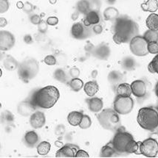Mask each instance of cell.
<instances>
[{
    "instance_id": "1",
    "label": "cell",
    "mask_w": 158,
    "mask_h": 158,
    "mask_svg": "<svg viewBox=\"0 0 158 158\" xmlns=\"http://www.w3.org/2000/svg\"><path fill=\"white\" fill-rule=\"evenodd\" d=\"M113 41L116 44L130 42L133 37L139 34V27L138 24L126 16L117 17L115 19Z\"/></svg>"
},
{
    "instance_id": "2",
    "label": "cell",
    "mask_w": 158,
    "mask_h": 158,
    "mask_svg": "<svg viewBox=\"0 0 158 158\" xmlns=\"http://www.w3.org/2000/svg\"><path fill=\"white\" fill-rule=\"evenodd\" d=\"M60 97V92L56 87L47 85L36 90L30 101L36 108L50 109L56 104Z\"/></svg>"
},
{
    "instance_id": "3",
    "label": "cell",
    "mask_w": 158,
    "mask_h": 158,
    "mask_svg": "<svg viewBox=\"0 0 158 158\" xmlns=\"http://www.w3.org/2000/svg\"><path fill=\"white\" fill-rule=\"evenodd\" d=\"M137 121L143 130L153 132L158 127V111L152 107H142L138 111Z\"/></svg>"
},
{
    "instance_id": "4",
    "label": "cell",
    "mask_w": 158,
    "mask_h": 158,
    "mask_svg": "<svg viewBox=\"0 0 158 158\" xmlns=\"http://www.w3.org/2000/svg\"><path fill=\"white\" fill-rule=\"evenodd\" d=\"M97 118L101 126L107 130H117L121 124L119 114L112 108H107L99 112L97 114Z\"/></svg>"
},
{
    "instance_id": "5",
    "label": "cell",
    "mask_w": 158,
    "mask_h": 158,
    "mask_svg": "<svg viewBox=\"0 0 158 158\" xmlns=\"http://www.w3.org/2000/svg\"><path fill=\"white\" fill-rule=\"evenodd\" d=\"M38 71H39V65L38 61L33 58H28L19 63L18 74L21 80L25 83H28L29 81L36 77Z\"/></svg>"
},
{
    "instance_id": "6",
    "label": "cell",
    "mask_w": 158,
    "mask_h": 158,
    "mask_svg": "<svg viewBox=\"0 0 158 158\" xmlns=\"http://www.w3.org/2000/svg\"><path fill=\"white\" fill-rule=\"evenodd\" d=\"M132 140H134V138L132 134L126 132L124 130V127H121L116 130V134L110 142L116 151V153L124 154L126 153L127 146Z\"/></svg>"
},
{
    "instance_id": "7",
    "label": "cell",
    "mask_w": 158,
    "mask_h": 158,
    "mask_svg": "<svg viewBox=\"0 0 158 158\" xmlns=\"http://www.w3.org/2000/svg\"><path fill=\"white\" fill-rule=\"evenodd\" d=\"M134 107V100L131 96H122L117 95L115 97L113 109L118 114L126 115L130 113Z\"/></svg>"
},
{
    "instance_id": "8",
    "label": "cell",
    "mask_w": 158,
    "mask_h": 158,
    "mask_svg": "<svg viewBox=\"0 0 158 158\" xmlns=\"http://www.w3.org/2000/svg\"><path fill=\"white\" fill-rule=\"evenodd\" d=\"M129 48L131 52L138 57H144L149 54L148 42L143 36L139 35L132 38L129 42Z\"/></svg>"
},
{
    "instance_id": "9",
    "label": "cell",
    "mask_w": 158,
    "mask_h": 158,
    "mask_svg": "<svg viewBox=\"0 0 158 158\" xmlns=\"http://www.w3.org/2000/svg\"><path fill=\"white\" fill-rule=\"evenodd\" d=\"M140 155L146 157H156L158 155V142L155 138H149L140 144Z\"/></svg>"
},
{
    "instance_id": "10",
    "label": "cell",
    "mask_w": 158,
    "mask_h": 158,
    "mask_svg": "<svg viewBox=\"0 0 158 158\" xmlns=\"http://www.w3.org/2000/svg\"><path fill=\"white\" fill-rule=\"evenodd\" d=\"M71 35L77 40H85L92 34V29L86 26L83 22H76L71 27Z\"/></svg>"
},
{
    "instance_id": "11",
    "label": "cell",
    "mask_w": 158,
    "mask_h": 158,
    "mask_svg": "<svg viewBox=\"0 0 158 158\" xmlns=\"http://www.w3.org/2000/svg\"><path fill=\"white\" fill-rule=\"evenodd\" d=\"M16 39L11 32L6 30H1L0 32V49L7 52L14 47Z\"/></svg>"
},
{
    "instance_id": "12",
    "label": "cell",
    "mask_w": 158,
    "mask_h": 158,
    "mask_svg": "<svg viewBox=\"0 0 158 158\" xmlns=\"http://www.w3.org/2000/svg\"><path fill=\"white\" fill-rule=\"evenodd\" d=\"M80 149L78 146L72 143H67L56 152V157H76V155L78 150Z\"/></svg>"
},
{
    "instance_id": "13",
    "label": "cell",
    "mask_w": 158,
    "mask_h": 158,
    "mask_svg": "<svg viewBox=\"0 0 158 158\" xmlns=\"http://www.w3.org/2000/svg\"><path fill=\"white\" fill-rule=\"evenodd\" d=\"M111 50L108 44L101 43L97 47H95L93 51H92V55L98 60H107L110 55Z\"/></svg>"
},
{
    "instance_id": "14",
    "label": "cell",
    "mask_w": 158,
    "mask_h": 158,
    "mask_svg": "<svg viewBox=\"0 0 158 158\" xmlns=\"http://www.w3.org/2000/svg\"><path fill=\"white\" fill-rule=\"evenodd\" d=\"M36 109L35 106L33 105L30 99L21 102L17 106V112L19 114L25 117L31 115L35 112Z\"/></svg>"
},
{
    "instance_id": "15",
    "label": "cell",
    "mask_w": 158,
    "mask_h": 158,
    "mask_svg": "<svg viewBox=\"0 0 158 158\" xmlns=\"http://www.w3.org/2000/svg\"><path fill=\"white\" fill-rule=\"evenodd\" d=\"M132 94L138 98H142L146 95L147 93V88L144 81L138 80L134 81L131 84Z\"/></svg>"
},
{
    "instance_id": "16",
    "label": "cell",
    "mask_w": 158,
    "mask_h": 158,
    "mask_svg": "<svg viewBox=\"0 0 158 158\" xmlns=\"http://www.w3.org/2000/svg\"><path fill=\"white\" fill-rule=\"evenodd\" d=\"M46 117L41 111H35L30 117V124L33 129H39L44 126Z\"/></svg>"
},
{
    "instance_id": "17",
    "label": "cell",
    "mask_w": 158,
    "mask_h": 158,
    "mask_svg": "<svg viewBox=\"0 0 158 158\" xmlns=\"http://www.w3.org/2000/svg\"><path fill=\"white\" fill-rule=\"evenodd\" d=\"M86 103H87L88 108L92 113H98L101 111L103 108V103L101 99L98 97H93L92 96L90 99H86Z\"/></svg>"
},
{
    "instance_id": "18",
    "label": "cell",
    "mask_w": 158,
    "mask_h": 158,
    "mask_svg": "<svg viewBox=\"0 0 158 158\" xmlns=\"http://www.w3.org/2000/svg\"><path fill=\"white\" fill-rule=\"evenodd\" d=\"M2 63L4 68L9 71L16 70L19 65L18 61L13 56L9 55H5V58H2Z\"/></svg>"
},
{
    "instance_id": "19",
    "label": "cell",
    "mask_w": 158,
    "mask_h": 158,
    "mask_svg": "<svg viewBox=\"0 0 158 158\" xmlns=\"http://www.w3.org/2000/svg\"><path fill=\"white\" fill-rule=\"evenodd\" d=\"M100 15L98 11L90 10L87 14L85 15L83 23L87 27H91L92 25L99 24Z\"/></svg>"
},
{
    "instance_id": "20",
    "label": "cell",
    "mask_w": 158,
    "mask_h": 158,
    "mask_svg": "<svg viewBox=\"0 0 158 158\" xmlns=\"http://www.w3.org/2000/svg\"><path fill=\"white\" fill-rule=\"evenodd\" d=\"M38 139H39V138H38V134L33 130L28 131L24 136V143L30 148L34 147L37 144Z\"/></svg>"
},
{
    "instance_id": "21",
    "label": "cell",
    "mask_w": 158,
    "mask_h": 158,
    "mask_svg": "<svg viewBox=\"0 0 158 158\" xmlns=\"http://www.w3.org/2000/svg\"><path fill=\"white\" fill-rule=\"evenodd\" d=\"M84 90L86 95L92 97L98 93L99 90V85L95 80L89 81L84 85Z\"/></svg>"
},
{
    "instance_id": "22",
    "label": "cell",
    "mask_w": 158,
    "mask_h": 158,
    "mask_svg": "<svg viewBox=\"0 0 158 158\" xmlns=\"http://www.w3.org/2000/svg\"><path fill=\"white\" fill-rule=\"evenodd\" d=\"M115 92H116L117 95L118 96H131L132 94L131 85L126 83V82H121L116 86Z\"/></svg>"
},
{
    "instance_id": "23",
    "label": "cell",
    "mask_w": 158,
    "mask_h": 158,
    "mask_svg": "<svg viewBox=\"0 0 158 158\" xmlns=\"http://www.w3.org/2000/svg\"><path fill=\"white\" fill-rule=\"evenodd\" d=\"M82 112L79 111H72L67 115V121L70 125L73 127L79 126L81 121L83 118Z\"/></svg>"
},
{
    "instance_id": "24",
    "label": "cell",
    "mask_w": 158,
    "mask_h": 158,
    "mask_svg": "<svg viewBox=\"0 0 158 158\" xmlns=\"http://www.w3.org/2000/svg\"><path fill=\"white\" fill-rule=\"evenodd\" d=\"M146 24L149 30L158 31V14L155 13H151L146 19Z\"/></svg>"
},
{
    "instance_id": "25",
    "label": "cell",
    "mask_w": 158,
    "mask_h": 158,
    "mask_svg": "<svg viewBox=\"0 0 158 158\" xmlns=\"http://www.w3.org/2000/svg\"><path fill=\"white\" fill-rule=\"evenodd\" d=\"M123 75L121 72L118 71H112L108 74V80L111 84L117 85L118 84L121 83L123 81Z\"/></svg>"
},
{
    "instance_id": "26",
    "label": "cell",
    "mask_w": 158,
    "mask_h": 158,
    "mask_svg": "<svg viewBox=\"0 0 158 158\" xmlns=\"http://www.w3.org/2000/svg\"><path fill=\"white\" fill-rule=\"evenodd\" d=\"M141 8L143 11L150 13H155L158 10L157 0H147V1L141 4Z\"/></svg>"
},
{
    "instance_id": "27",
    "label": "cell",
    "mask_w": 158,
    "mask_h": 158,
    "mask_svg": "<svg viewBox=\"0 0 158 158\" xmlns=\"http://www.w3.org/2000/svg\"><path fill=\"white\" fill-rule=\"evenodd\" d=\"M1 122L5 127H11L14 123V115L9 110H5L1 114Z\"/></svg>"
},
{
    "instance_id": "28",
    "label": "cell",
    "mask_w": 158,
    "mask_h": 158,
    "mask_svg": "<svg viewBox=\"0 0 158 158\" xmlns=\"http://www.w3.org/2000/svg\"><path fill=\"white\" fill-rule=\"evenodd\" d=\"M118 16V10L114 7H108L103 11V18L106 21L115 20Z\"/></svg>"
},
{
    "instance_id": "29",
    "label": "cell",
    "mask_w": 158,
    "mask_h": 158,
    "mask_svg": "<svg viewBox=\"0 0 158 158\" xmlns=\"http://www.w3.org/2000/svg\"><path fill=\"white\" fill-rule=\"evenodd\" d=\"M76 10L79 13L86 15L91 10L90 0H79L76 4Z\"/></svg>"
},
{
    "instance_id": "30",
    "label": "cell",
    "mask_w": 158,
    "mask_h": 158,
    "mask_svg": "<svg viewBox=\"0 0 158 158\" xmlns=\"http://www.w3.org/2000/svg\"><path fill=\"white\" fill-rule=\"evenodd\" d=\"M116 154V151L113 147L112 144L111 142L108 143L107 145L103 146L102 147L100 152V157H111Z\"/></svg>"
},
{
    "instance_id": "31",
    "label": "cell",
    "mask_w": 158,
    "mask_h": 158,
    "mask_svg": "<svg viewBox=\"0 0 158 158\" xmlns=\"http://www.w3.org/2000/svg\"><path fill=\"white\" fill-rule=\"evenodd\" d=\"M122 68L126 71H132L135 68L136 61L132 57H126L121 61Z\"/></svg>"
},
{
    "instance_id": "32",
    "label": "cell",
    "mask_w": 158,
    "mask_h": 158,
    "mask_svg": "<svg viewBox=\"0 0 158 158\" xmlns=\"http://www.w3.org/2000/svg\"><path fill=\"white\" fill-rule=\"evenodd\" d=\"M51 144L47 141H42L37 146V152L39 155H47L50 151Z\"/></svg>"
},
{
    "instance_id": "33",
    "label": "cell",
    "mask_w": 158,
    "mask_h": 158,
    "mask_svg": "<svg viewBox=\"0 0 158 158\" xmlns=\"http://www.w3.org/2000/svg\"><path fill=\"white\" fill-rule=\"evenodd\" d=\"M53 77L55 80L59 81L62 83H67V79H68L66 72L62 69H57L56 70L54 71Z\"/></svg>"
},
{
    "instance_id": "34",
    "label": "cell",
    "mask_w": 158,
    "mask_h": 158,
    "mask_svg": "<svg viewBox=\"0 0 158 158\" xmlns=\"http://www.w3.org/2000/svg\"><path fill=\"white\" fill-rule=\"evenodd\" d=\"M71 90L75 92H78L84 87V82L82 80L78 78H72L69 82Z\"/></svg>"
},
{
    "instance_id": "35",
    "label": "cell",
    "mask_w": 158,
    "mask_h": 158,
    "mask_svg": "<svg viewBox=\"0 0 158 158\" xmlns=\"http://www.w3.org/2000/svg\"><path fill=\"white\" fill-rule=\"evenodd\" d=\"M143 38L148 43L150 42H158V31L148 30L143 34Z\"/></svg>"
},
{
    "instance_id": "36",
    "label": "cell",
    "mask_w": 158,
    "mask_h": 158,
    "mask_svg": "<svg viewBox=\"0 0 158 158\" xmlns=\"http://www.w3.org/2000/svg\"><path fill=\"white\" fill-rule=\"evenodd\" d=\"M148 70L152 74L156 73L158 74V54L152 59V60L148 65Z\"/></svg>"
},
{
    "instance_id": "37",
    "label": "cell",
    "mask_w": 158,
    "mask_h": 158,
    "mask_svg": "<svg viewBox=\"0 0 158 158\" xmlns=\"http://www.w3.org/2000/svg\"><path fill=\"white\" fill-rule=\"evenodd\" d=\"M92 124V120L90 118V117L88 115H83V118L81 121L80 124H79V127L82 130H86V129L90 128V126Z\"/></svg>"
},
{
    "instance_id": "38",
    "label": "cell",
    "mask_w": 158,
    "mask_h": 158,
    "mask_svg": "<svg viewBox=\"0 0 158 158\" xmlns=\"http://www.w3.org/2000/svg\"><path fill=\"white\" fill-rule=\"evenodd\" d=\"M148 51L150 54H158V42H150L148 43Z\"/></svg>"
},
{
    "instance_id": "39",
    "label": "cell",
    "mask_w": 158,
    "mask_h": 158,
    "mask_svg": "<svg viewBox=\"0 0 158 158\" xmlns=\"http://www.w3.org/2000/svg\"><path fill=\"white\" fill-rule=\"evenodd\" d=\"M44 62L48 65H55L57 63V59L54 55H47L44 59Z\"/></svg>"
},
{
    "instance_id": "40",
    "label": "cell",
    "mask_w": 158,
    "mask_h": 158,
    "mask_svg": "<svg viewBox=\"0 0 158 158\" xmlns=\"http://www.w3.org/2000/svg\"><path fill=\"white\" fill-rule=\"evenodd\" d=\"M8 0H0V13H6L9 9Z\"/></svg>"
},
{
    "instance_id": "41",
    "label": "cell",
    "mask_w": 158,
    "mask_h": 158,
    "mask_svg": "<svg viewBox=\"0 0 158 158\" xmlns=\"http://www.w3.org/2000/svg\"><path fill=\"white\" fill-rule=\"evenodd\" d=\"M90 2L91 10H95L98 12L101 8V2L99 0H90Z\"/></svg>"
},
{
    "instance_id": "42",
    "label": "cell",
    "mask_w": 158,
    "mask_h": 158,
    "mask_svg": "<svg viewBox=\"0 0 158 158\" xmlns=\"http://www.w3.org/2000/svg\"><path fill=\"white\" fill-rule=\"evenodd\" d=\"M47 21L42 20V22L38 25V30L41 33H45L47 31Z\"/></svg>"
},
{
    "instance_id": "43",
    "label": "cell",
    "mask_w": 158,
    "mask_h": 158,
    "mask_svg": "<svg viewBox=\"0 0 158 158\" xmlns=\"http://www.w3.org/2000/svg\"><path fill=\"white\" fill-rule=\"evenodd\" d=\"M42 20V17L37 14H33L30 17V22L34 25H38Z\"/></svg>"
},
{
    "instance_id": "44",
    "label": "cell",
    "mask_w": 158,
    "mask_h": 158,
    "mask_svg": "<svg viewBox=\"0 0 158 158\" xmlns=\"http://www.w3.org/2000/svg\"><path fill=\"white\" fill-rule=\"evenodd\" d=\"M47 23L50 26H55L59 24V19L56 16H50L47 19Z\"/></svg>"
},
{
    "instance_id": "45",
    "label": "cell",
    "mask_w": 158,
    "mask_h": 158,
    "mask_svg": "<svg viewBox=\"0 0 158 158\" xmlns=\"http://www.w3.org/2000/svg\"><path fill=\"white\" fill-rule=\"evenodd\" d=\"M92 29V32L95 35H100L102 33V32H103V27H102V25L100 24L93 25Z\"/></svg>"
},
{
    "instance_id": "46",
    "label": "cell",
    "mask_w": 158,
    "mask_h": 158,
    "mask_svg": "<svg viewBox=\"0 0 158 158\" xmlns=\"http://www.w3.org/2000/svg\"><path fill=\"white\" fill-rule=\"evenodd\" d=\"M33 5H32L31 3L28 2H26L24 4V7H23V11L27 13H31L33 10Z\"/></svg>"
},
{
    "instance_id": "47",
    "label": "cell",
    "mask_w": 158,
    "mask_h": 158,
    "mask_svg": "<svg viewBox=\"0 0 158 158\" xmlns=\"http://www.w3.org/2000/svg\"><path fill=\"white\" fill-rule=\"evenodd\" d=\"M69 74H70V76L72 78H78L80 75V70L78 68H72L69 71Z\"/></svg>"
},
{
    "instance_id": "48",
    "label": "cell",
    "mask_w": 158,
    "mask_h": 158,
    "mask_svg": "<svg viewBox=\"0 0 158 158\" xmlns=\"http://www.w3.org/2000/svg\"><path fill=\"white\" fill-rule=\"evenodd\" d=\"M90 157V155H89L87 152L82 149H78L76 155V157Z\"/></svg>"
},
{
    "instance_id": "49",
    "label": "cell",
    "mask_w": 158,
    "mask_h": 158,
    "mask_svg": "<svg viewBox=\"0 0 158 158\" xmlns=\"http://www.w3.org/2000/svg\"><path fill=\"white\" fill-rule=\"evenodd\" d=\"M64 132L65 127L62 124L59 125V126L56 127V129H55V134H56L57 135H62L64 133Z\"/></svg>"
},
{
    "instance_id": "50",
    "label": "cell",
    "mask_w": 158,
    "mask_h": 158,
    "mask_svg": "<svg viewBox=\"0 0 158 158\" xmlns=\"http://www.w3.org/2000/svg\"><path fill=\"white\" fill-rule=\"evenodd\" d=\"M94 48H95V47H94L93 44L90 43V42H88V43L86 44L85 47H84V49H85V51L86 52L92 54Z\"/></svg>"
},
{
    "instance_id": "51",
    "label": "cell",
    "mask_w": 158,
    "mask_h": 158,
    "mask_svg": "<svg viewBox=\"0 0 158 158\" xmlns=\"http://www.w3.org/2000/svg\"><path fill=\"white\" fill-rule=\"evenodd\" d=\"M23 40H24V43L27 44H31L33 42V40L32 36L30 35H25L23 38Z\"/></svg>"
},
{
    "instance_id": "52",
    "label": "cell",
    "mask_w": 158,
    "mask_h": 158,
    "mask_svg": "<svg viewBox=\"0 0 158 158\" xmlns=\"http://www.w3.org/2000/svg\"><path fill=\"white\" fill-rule=\"evenodd\" d=\"M7 24V21L5 19L4 17H1L0 18V26L2 28L4 27H5Z\"/></svg>"
},
{
    "instance_id": "53",
    "label": "cell",
    "mask_w": 158,
    "mask_h": 158,
    "mask_svg": "<svg viewBox=\"0 0 158 158\" xmlns=\"http://www.w3.org/2000/svg\"><path fill=\"white\" fill-rule=\"evenodd\" d=\"M79 14H80V13H79V12H78V11H76V12H74L72 14V19L73 21H76V19H78V16H79Z\"/></svg>"
},
{
    "instance_id": "54",
    "label": "cell",
    "mask_w": 158,
    "mask_h": 158,
    "mask_svg": "<svg viewBox=\"0 0 158 158\" xmlns=\"http://www.w3.org/2000/svg\"><path fill=\"white\" fill-rule=\"evenodd\" d=\"M24 3H23L22 2L19 1V2H18L16 3V6L19 9H23V7H24Z\"/></svg>"
},
{
    "instance_id": "55",
    "label": "cell",
    "mask_w": 158,
    "mask_h": 158,
    "mask_svg": "<svg viewBox=\"0 0 158 158\" xmlns=\"http://www.w3.org/2000/svg\"><path fill=\"white\" fill-rule=\"evenodd\" d=\"M91 75H92V78H95L96 77H97V75H98V71L97 70L92 71V73H91Z\"/></svg>"
},
{
    "instance_id": "56",
    "label": "cell",
    "mask_w": 158,
    "mask_h": 158,
    "mask_svg": "<svg viewBox=\"0 0 158 158\" xmlns=\"http://www.w3.org/2000/svg\"><path fill=\"white\" fill-rule=\"evenodd\" d=\"M106 1H107V4H109V5H113L115 2H116L117 0H106Z\"/></svg>"
},
{
    "instance_id": "57",
    "label": "cell",
    "mask_w": 158,
    "mask_h": 158,
    "mask_svg": "<svg viewBox=\"0 0 158 158\" xmlns=\"http://www.w3.org/2000/svg\"><path fill=\"white\" fill-rule=\"evenodd\" d=\"M155 94L156 96H157V97L158 98V82H157V84H156L155 85Z\"/></svg>"
},
{
    "instance_id": "58",
    "label": "cell",
    "mask_w": 158,
    "mask_h": 158,
    "mask_svg": "<svg viewBox=\"0 0 158 158\" xmlns=\"http://www.w3.org/2000/svg\"><path fill=\"white\" fill-rule=\"evenodd\" d=\"M50 2L51 4H53V5H54V4L56 2V0H50Z\"/></svg>"
},
{
    "instance_id": "59",
    "label": "cell",
    "mask_w": 158,
    "mask_h": 158,
    "mask_svg": "<svg viewBox=\"0 0 158 158\" xmlns=\"http://www.w3.org/2000/svg\"><path fill=\"white\" fill-rule=\"evenodd\" d=\"M156 109H157V110L158 111V102L157 103V106H156Z\"/></svg>"
}]
</instances>
